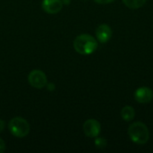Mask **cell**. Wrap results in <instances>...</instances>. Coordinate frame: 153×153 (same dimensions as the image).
<instances>
[{
  "instance_id": "6da1fadb",
  "label": "cell",
  "mask_w": 153,
  "mask_h": 153,
  "mask_svg": "<svg viewBox=\"0 0 153 153\" xmlns=\"http://www.w3.org/2000/svg\"><path fill=\"white\" fill-rule=\"evenodd\" d=\"M74 48L81 55H91L98 48V41L90 34H81L74 39Z\"/></svg>"
},
{
  "instance_id": "7a4b0ae2",
  "label": "cell",
  "mask_w": 153,
  "mask_h": 153,
  "mask_svg": "<svg viewBox=\"0 0 153 153\" xmlns=\"http://www.w3.org/2000/svg\"><path fill=\"white\" fill-rule=\"evenodd\" d=\"M128 135L132 142L136 144L143 145L150 139V132L143 122H134L128 127Z\"/></svg>"
},
{
  "instance_id": "3957f363",
  "label": "cell",
  "mask_w": 153,
  "mask_h": 153,
  "mask_svg": "<svg viewBox=\"0 0 153 153\" xmlns=\"http://www.w3.org/2000/svg\"><path fill=\"white\" fill-rule=\"evenodd\" d=\"M8 129L13 136L17 138H23L30 133V125L24 118L16 117L10 120Z\"/></svg>"
},
{
  "instance_id": "277c9868",
  "label": "cell",
  "mask_w": 153,
  "mask_h": 153,
  "mask_svg": "<svg viewBox=\"0 0 153 153\" xmlns=\"http://www.w3.org/2000/svg\"><path fill=\"white\" fill-rule=\"evenodd\" d=\"M29 83L36 89H42L48 83V79L44 72L40 70H33L28 75Z\"/></svg>"
},
{
  "instance_id": "5b68a950",
  "label": "cell",
  "mask_w": 153,
  "mask_h": 153,
  "mask_svg": "<svg viewBox=\"0 0 153 153\" xmlns=\"http://www.w3.org/2000/svg\"><path fill=\"white\" fill-rule=\"evenodd\" d=\"M83 132L86 136L90 138H96L101 131V126L96 119H88L83 124Z\"/></svg>"
},
{
  "instance_id": "8992f818",
  "label": "cell",
  "mask_w": 153,
  "mask_h": 153,
  "mask_svg": "<svg viewBox=\"0 0 153 153\" xmlns=\"http://www.w3.org/2000/svg\"><path fill=\"white\" fill-rule=\"evenodd\" d=\"M134 99L141 104L150 103L153 100V91L149 87H140L134 92Z\"/></svg>"
},
{
  "instance_id": "52a82bcc",
  "label": "cell",
  "mask_w": 153,
  "mask_h": 153,
  "mask_svg": "<svg viewBox=\"0 0 153 153\" xmlns=\"http://www.w3.org/2000/svg\"><path fill=\"white\" fill-rule=\"evenodd\" d=\"M63 4L62 0H43L41 6L46 13L55 14L62 10Z\"/></svg>"
},
{
  "instance_id": "ba28073f",
  "label": "cell",
  "mask_w": 153,
  "mask_h": 153,
  "mask_svg": "<svg viewBox=\"0 0 153 153\" xmlns=\"http://www.w3.org/2000/svg\"><path fill=\"white\" fill-rule=\"evenodd\" d=\"M96 37L100 43H107L112 37V30L108 24H100L96 29Z\"/></svg>"
},
{
  "instance_id": "9c48e42d",
  "label": "cell",
  "mask_w": 153,
  "mask_h": 153,
  "mask_svg": "<svg viewBox=\"0 0 153 153\" xmlns=\"http://www.w3.org/2000/svg\"><path fill=\"white\" fill-rule=\"evenodd\" d=\"M121 117H122L123 120H125L126 122L132 121L135 117V111H134V108L131 106L124 107L121 110Z\"/></svg>"
},
{
  "instance_id": "30bf717a",
  "label": "cell",
  "mask_w": 153,
  "mask_h": 153,
  "mask_svg": "<svg viewBox=\"0 0 153 153\" xmlns=\"http://www.w3.org/2000/svg\"><path fill=\"white\" fill-rule=\"evenodd\" d=\"M147 0H123V3L130 9H138L142 7Z\"/></svg>"
},
{
  "instance_id": "8fae6325",
  "label": "cell",
  "mask_w": 153,
  "mask_h": 153,
  "mask_svg": "<svg viewBox=\"0 0 153 153\" xmlns=\"http://www.w3.org/2000/svg\"><path fill=\"white\" fill-rule=\"evenodd\" d=\"M94 143H95V146L98 148V149H104L106 146H107V140L105 138H101V137H96L95 141H94Z\"/></svg>"
},
{
  "instance_id": "7c38bea8",
  "label": "cell",
  "mask_w": 153,
  "mask_h": 153,
  "mask_svg": "<svg viewBox=\"0 0 153 153\" xmlns=\"http://www.w3.org/2000/svg\"><path fill=\"white\" fill-rule=\"evenodd\" d=\"M97 4H110V3H113L115 2L116 0H94Z\"/></svg>"
},
{
  "instance_id": "4fadbf2b",
  "label": "cell",
  "mask_w": 153,
  "mask_h": 153,
  "mask_svg": "<svg viewBox=\"0 0 153 153\" xmlns=\"http://www.w3.org/2000/svg\"><path fill=\"white\" fill-rule=\"evenodd\" d=\"M5 151V143L0 138V153H3Z\"/></svg>"
},
{
  "instance_id": "5bb4252c",
  "label": "cell",
  "mask_w": 153,
  "mask_h": 153,
  "mask_svg": "<svg viewBox=\"0 0 153 153\" xmlns=\"http://www.w3.org/2000/svg\"><path fill=\"white\" fill-rule=\"evenodd\" d=\"M4 127H5V123H4V121L2 120V119H0V133H2V132L4 131Z\"/></svg>"
},
{
  "instance_id": "9a60e30c",
  "label": "cell",
  "mask_w": 153,
  "mask_h": 153,
  "mask_svg": "<svg viewBox=\"0 0 153 153\" xmlns=\"http://www.w3.org/2000/svg\"><path fill=\"white\" fill-rule=\"evenodd\" d=\"M47 85H48V91H54L55 89H56V86H55V84L54 83H52V82H50V83H47Z\"/></svg>"
},
{
  "instance_id": "2e32d148",
  "label": "cell",
  "mask_w": 153,
  "mask_h": 153,
  "mask_svg": "<svg viewBox=\"0 0 153 153\" xmlns=\"http://www.w3.org/2000/svg\"><path fill=\"white\" fill-rule=\"evenodd\" d=\"M62 2H63V4H69L70 2H71V0H62Z\"/></svg>"
}]
</instances>
